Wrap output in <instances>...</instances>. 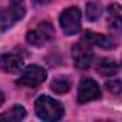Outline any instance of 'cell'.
Here are the masks:
<instances>
[{"instance_id":"obj_4","label":"cell","mask_w":122,"mask_h":122,"mask_svg":"<svg viewBox=\"0 0 122 122\" xmlns=\"http://www.w3.org/2000/svg\"><path fill=\"white\" fill-rule=\"evenodd\" d=\"M46 81V71L37 65H29L23 69L17 79V85L27 88H37Z\"/></svg>"},{"instance_id":"obj_7","label":"cell","mask_w":122,"mask_h":122,"mask_svg":"<svg viewBox=\"0 0 122 122\" xmlns=\"http://www.w3.org/2000/svg\"><path fill=\"white\" fill-rule=\"evenodd\" d=\"M22 66H23V59L17 53H5L0 56V69L5 72L15 73L19 72Z\"/></svg>"},{"instance_id":"obj_12","label":"cell","mask_w":122,"mask_h":122,"mask_svg":"<svg viewBox=\"0 0 122 122\" xmlns=\"http://www.w3.org/2000/svg\"><path fill=\"white\" fill-rule=\"evenodd\" d=\"M108 13H109V23H111V27H113L116 32L121 30V7L119 5H112L108 7Z\"/></svg>"},{"instance_id":"obj_18","label":"cell","mask_w":122,"mask_h":122,"mask_svg":"<svg viewBox=\"0 0 122 122\" xmlns=\"http://www.w3.org/2000/svg\"><path fill=\"white\" fill-rule=\"evenodd\" d=\"M3 102H5V95H3L2 92H0V106L3 105Z\"/></svg>"},{"instance_id":"obj_1","label":"cell","mask_w":122,"mask_h":122,"mask_svg":"<svg viewBox=\"0 0 122 122\" xmlns=\"http://www.w3.org/2000/svg\"><path fill=\"white\" fill-rule=\"evenodd\" d=\"M35 109L36 115L43 121H59L65 113L63 106L47 95H42L36 99Z\"/></svg>"},{"instance_id":"obj_5","label":"cell","mask_w":122,"mask_h":122,"mask_svg":"<svg viewBox=\"0 0 122 122\" xmlns=\"http://www.w3.org/2000/svg\"><path fill=\"white\" fill-rule=\"evenodd\" d=\"M72 59H73V63L78 69H88L92 65V60H93V50L91 47V45L88 42H85L83 39L76 43L72 47Z\"/></svg>"},{"instance_id":"obj_11","label":"cell","mask_w":122,"mask_h":122,"mask_svg":"<svg viewBox=\"0 0 122 122\" xmlns=\"http://www.w3.org/2000/svg\"><path fill=\"white\" fill-rule=\"evenodd\" d=\"M9 12H10L15 22L22 20L25 17V13H26L25 0H10V10Z\"/></svg>"},{"instance_id":"obj_17","label":"cell","mask_w":122,"mask_h":122,"mask_svg":"<svg viewBox=\"0 0 122 122\" xmlns=\"http://www.w3.org/2000/svg\"><path fill=\"white\" fill-rule=\"evenodd\" d=\"M33 2H35L36 5H47L50 0H33Z\"/></svg>"},{"instance_id":"obj_2","label":"cell","mask_w":122,"mask_h":122,"mask_svg":"<svg viewBox=\"0 0 122 122\" xmlns=\"http://www.w3.org/2000/svg\"><path fill=\"white\" fill-rule=\"evenodd\" d=\"M53 37H55V29L49 22L40 23L39 26H36L35 29L26 33V42L36 47L46 45L47 42L53 40Z\"/></svg>"},{"instance_id":"obj_14","label":"cell","mask_w":122,"mask_h":122,"mask_svg":"<svg viewBox=\"0 0 122 122\" xmlns=\"http://www.w3.org/2000/svg\"><path fill=\"white\" fill-rule=\"evenodd\" d=\"M102 15V6L96 2H91L86 5V17L91 22H96Z\"/></svg>"},{"instance_id":"obj_9","label":"cell","mask_w":122,"mask_h":122,"mask_svg":"<svg viewBox=\"0 0 122 122\" xmlns=\"http://www.w3.org/2000/svg\"><path fill=\"white\" fill-rule=\"evenodd\" d=\"M96 69L102 76H113L119 72V65L113 59H101Z\"/></svg>"},{"instance_id":"obj_15","label":"cell","mask_w":122,"mask_h":122,"mask_svg":"<svg viewBox=\"0 0 122 122\" xmlns=\"http://www.w3.org/2000/svg\"><path fill=\"white\" fill-rule=\"evenodd\" d=\"M15 20L10 15V12H6V10H2L0 9V26L3 29H9L10 26H13Z\"/></svg>"},{"instance_id":"obj_10","label":"cell","mask_w":122,"mask_h":122,"mask_svg":"<svg viewBox=\"0 0 122 122\" xmlns=\"http://www.w3.org/2000/svg\"><path fill=\"white\" fill-rule=\"evenodd\" d=\"M25 118H26V109L20 105L10 108L5 113H0V121H6V122H19Z\"/></svg>"},{"instance_id":"obj_16","label":"cell","mask_w":122,"mask_h":122,"mask_svg":"<svg viewBox=\"0 0 122 122\" xmlns=\"http://www.w3.org/2000/svg\"><path fill=\"white\" fill-rule=\"evenodd\" d=\"M105 88H106L109 92H112V93H115V95H119L121 91H122V83H121L119 79H111L109 82L105 83Z\"/></svg>"},{"instance_id":"obj_13","label":"cell","mask_w":122,"mask_h":122,"mask_svg":"<svg viewBox=\"0 0 122 122\" xmlns=\"http://www.w3.org/2000/svg\"><path fill=\"white\" fill-rule=\"evenodd\" d=\"M50 89L59 95H62V93H66L69 92L71 89V81L68 78H63V76H60V78H56L52 81L50 83Z\"/></svg>"},{"instance_id":"obj_8","label":"cell","mask_w":122,"mask_h":122,"mask_svg":"<svg viewBox=\"0 0 122 122\" xmlns=\"http://www.w3.org/2000/svg\"><path fill=\"white\" fill-rule=\"evenodd\" d=\"M83 40L88 42L89 45H95V46H99L102 49H113L115 47V43L109 36L98 35V33H93V32H88L83 36Z\"/></svg>"},{"instance_id":"obj_6","label":"cell","mask_w":122,"mask_h":122,"mask_svg":"<svg viewBox=\"0 0 122 122\" xmlns=\"http://www.w3.org/2000/svg\"><path fill=\"white\" fill-rule=\"evenodd\" d=\"M101 98V89L99 85L93 81V79H82L79 83V89H78V101L81 103H86L91 101H96Z\"/></svg>"},{"instance_id":"obj_3","label":"cell","mask_w":122,"mask_h":122,"mask_svg":"<svg viewBox=\"0 0 122 122\" xmlns=\"http://www.w3.org/2000/svg\"><path fill=\"white\" fill-rule=\"evenodd\" d=\"M59 23H60V27H62L65 35L72 36V35L79 33V30H81V10L75 6L63 10L60 13Z\"/></svg>"}]
</instances>
